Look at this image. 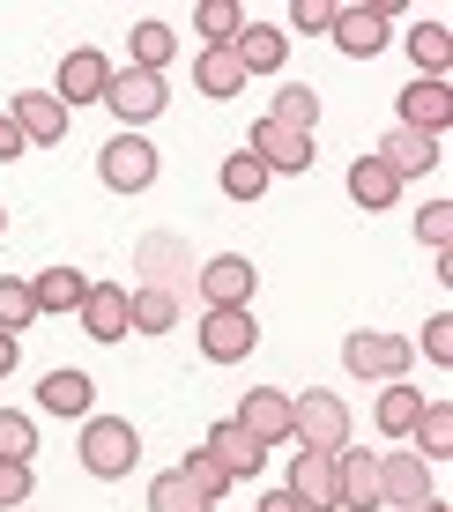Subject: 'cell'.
<instances>
[{"instance_id": "1", "label": "cell", "mask_w": 453, "mask_h": 512, "mask_svg": "<svg viewBox=\"0 0 453 512\" xmlns=\"http://www.w3.org/2000/svg\"><path fill=\"white\" fill-rule=\"evenodd\" d=\"M290 446L298 453H342L350 446V409H342V394H320V386L290 394Z\"/></svg>"}, {"instance_id": "2", "label": "cell", "mask_w": 453, "mask_h": 512, "mask_svg": "<svg viewBox=\"0 0 453 512\" xmlns=\"http://www.w3.org/2000/svg\"><path fill=\"white\" fill-rule=\"evenodd\" d=\"M134 461H142V431H134L127 416H82V468H90L97 483L134 475Z\"/></svg>"}, {"instance_id": "3", "label": "cell", "mask_w": 453, "mask_h": 512, "mask_svg": "<svg viewBox=\"0 0 453 512\" xmlns=\"http://www.w3.org/2000/svg\"><path fill=\"white\" fill-rule=\"evenodd\" d=\"M342 364H350L357 379H402L409 364H416V342L409 334H350V342H342Z\"/></svg>"}, {"instance_id": "4", "label": "cell", "mask_w": 453, "mask_h": 512, "mask_svg": "<svg viewBox=\"0 0 453 512\" xmlns=\"http://www.w3.org/2000/svg\"><path fill=\"white\" fill-rule=\"evenodd\" d=\"M104 104L119 112V134H134V127H149V119L171 104V90H164V75H142V67H119V75H112V90H104Z\"/></svg>"}, {"instance_id": "5", "label": "cell", "mask_w": 453, "mask_h": 512, "mask_svg": "<svg viewBox=\"0 0 453 512\" xmlns=\"http://www.w3.org/2000/svg\"><path fill=\"white\" fill-rule=\"evenodd\" d=\"M253 349H260L253 305H231V312H201V357H208V364H246Z\"/></svg>"}, {"instance_id": "6", "label": "cell", "mask_w": 453, "mask_h": 512, "mask_svg": "<svg viewBox=\"0 0 453 512\" xmlns=\"http://www.w3.org/2000/svg\"><path fill=\"white\" fill-rule=\"evenodd\" d=\"M97 179L112 186V193L156 186V149H149L142 134H112V141H104V156H97Z\"/></svg>"}, {"instance_id": "7", "label": "cell", "mask_w": 453, "mask_h": 512, "mask_svg": "<svg viewBox=\"0 0 453 512\" xmlns=\"http://www.w3.org/2000/svg\"><path fill=\"white\" fill-rule=\"evenodd\" d=\"M112 75H119V67L104 60L97 45H75V52L60 60V90H52V97H60L67 112H75V104H104V90H112Z\"/></svg>"}, {"instance_id": "8", "label": "cell", "mask_w": 453, "mask_h": 512, "mask_svg": "<svg viewBox=\"0 0 453 512\" xmlns=\"http://www.w3.org/2000/svg\"><path fill=\"white\" fill-rule=\"evenodd\" d=\"M194 282H201L208 312H231V305H253V282H260V268H253L246 253H216Z\"/></svg>"}, {"instance_id": "9", "label": "cell", "mask_w": 453, "mask_h": 512, "mask_svg": "<svg viewBox=\"0 0 453 512\" xmlns=\"http://www.w3.org/2000/svg\"><path fill=\"white\" fill-rule=\"evenodd\" d=\"M208 461H216L223 475H231V483H238V475H260V468H268V446H260V438L246 431V423H238V416H223L216 423V431H208Z\"/></svg>"}, {"instance_id": "10", "label": "cell", "mask_w": 453, "mask_h": 512, "mask_svg": "<svg viewBox=\"0 0 453 512\" xmlns=\"http://www.w3.org/2000/svg\"><path fill=\"white\" fill-rule=\"evenodd\" d=\"M246 149L260 156V164H268V179H275V171H290V179H305V171H312V134H298V127H275V119H260Z\"/></svg>"}, {"instance_id": "11", "label": "cell", "mask_w": 453, "mask_h": 512, "mask_svg": "<svg viewBox=\"0 0 453 512\" xmlns=\"http://www.w3.org/2000/svg\"><path fill=\"white\" fill-rule=\"evenodd\" d=\"M335 512H379V453H335Z\"/></svg>"}, {"instance_id": "12", "label": "cell", "mask_w": 453, "mask_h": 512, "mask_svg": "<svg viewBox=\"0 0 453 512\" xmlns=\"http://www.w3.org/2000/svg\"><path fill=\"white\" fill-rule=\"evenodd\" d=\"M431 498V461L416 453H379V505H424Z\"/></svg>"}, {"instance_id": "13", "label": "cell", "mask_w": 453, "mask_h": 512, "mask_svg": "<svg viewBox=\"0 0 453 512\" xmlns=\"http://www.w3.org/2000/svg\"><path fill=\"white\" fill-rule=\"evenodd\" d=\"M75 320H82L90 342H127V282H90Z\"/></svg>"}, {"instance_id": "14", "label": "cell", "mask_w": 453, "mask_h": 512, "mask_svg": "<svg viewBox=\"0 0 453 512\" xmlns=\"http://www.w3.org/2000/svg\"><path fill=\"white\" fill-rule=\"evenodd\" d=\"M231 52H238V67H246V82L253 75H275V67L290 60V30L283 23H238Z\"/></svg>"}, {"instance_id": "15", "label": "cell", "mask_w": 453, "mask_h": 512, "mask_svg": "<svg viewBox=\"0 0 453 512\" xmlns=\"http://www.w3.org/2000/svg\"><path fill=\"white\" fill-rule=\"evenodd\" d=\"M8 119L23 127V141H38V149H52V141H67V104L52 90H23L8 104Z\"/></svg>"}, {"instance_id": "16", "label": "cell", "mask_w": 453, "mask_h": 512, "mask_svg": "<svg viewBox=\"0 0 453 512\" xmlns=\"http://www.w3.org/2000/svg\"><path fill=\"white\" fill-rule=\"evenodd\" d=\"M238 423H246L260 446H290V394L283 386H253V394L238 401Z\"/></svg>"}, {"instance_id": "17", "label": "cell", "mask_w": 453, "mask_h": 512, "mask_svg": "<svg viewBox=\"0 0 453 512\" xmlns=\"http://www.w3.org/2000/svg\"><path fill=\"white\" fill-rule=\"evenodd\" d=\"M372 156L394 171V186H409V179H424V171L439 164V141H431V134H409V127H394V134L379 141Z\"/></svg>"}, {"instance_id": "18", "label": "cell", "mask_w": 453, "mask_h": 512, "mask_svg": "<svg viewBox=\"0 0 453 512\" xmlns=\"http://www.w3.org/2000/svg\"><path fill=\"white\" fill-rule=\"evenodd\" d=\"M446 119H453V90H446V82H409V90H402V127H409V134H431V141H439Z\"/></svg>"}, {"instance_id": "19", "label": "cell", "mask_w": 453, "mask_h": 512, "mask_svg": "<svg viewBox=\"0 0 453 512\" xmlns=\"http://www.w3.org/2000/svg\"><path fill=\"white\" fill-rule=\"evenodd\" d=\"M194 90L201 97H246V67L231 45H201L194 52Z\"/></svg>"}, {"instance_id": "20", "label": "cell", "mask_w": 453, "mask_h": 512, "mask_svg": "<svg viewBox=\"0 0 453 512\" xmlns=\"http://www.w3.org/2000/svg\"><path fill=\"white\" fill-rule=\"evenodd\" d=\"M290 498L305 512H335V453H298L290 468Z\"/></svg>"}, {"instance_id": "21", "label": "cell", "mask_w": 453, "mask_h": 512, "mask_svg": "<svg viewBox=\"0 0 453 512\" xmlns=\"http://www.w3.org/2000/svg\"><path fill=\"white\" fill-rule=\"evenodd\" d=\"M327 38L350 52V60H372V52L387 45V15L379 8H335V30H327Z\"/></svg>"}, {"instance_id": "22", "label": "cell", "mask_w": 453, "mask_h": 512, "mask_svg": "<svg viewBox=\"0 0 453 512\" xmlns=\"http://www.w3.org/2000/svg\"><path fill=\"white\" fill-rule=\"evenodd\" d=\"M409 60H416V82H446V60H453V30L439 23V15L409 30Z\"/></svg>"}, {"instance_id": "23", "label": "cell", "mask_w": 453, "mask_h": 512, "mask_svg": "<svg viewBox=\"0 0 453 512\" xmlns=\"http://www.w3.org/2000/svg\"><path fill=\"white\" fill-rule=\"evenodd\" d=\"M30 297H38V312H82L90 275H82V268H45L38 282H30Z\"/></svg>"}, {"instance_id": "24", "label": "cell", "mask_w": 453, "mask_h": 512, "mask_svg": "<svg viewBox=\"0 0 453 512\" xmlns=\"http://www.w3.org/2000/svg\"><path fill=\"white\" fill-rule=\"evenodd\" d=\"M127 327L134 334H171V327H179V297L156 290V282H149V290H127Z\"/></svg>"}, {"instance_id": "25", "label": "cell", "mask_w": 453, "mask_h": 512, "mask_svg": "<svg viewBox=\"0 0 453 512\" xmlns=\"http://www.w3.org/2000/svg\"><path fill=\"white\" fill-rule=\"evenodd\" d=\"M171 52H179L171 23H134V38H127V67H142V75H164Z\"/></svg>"}, {"instance_id": "26", "label": "cell", "mask_w": 453, "mask_h": 512, "mask_svg": "<svg viewBox=\"0 0 453 512\" xmlns=\"http://www.w3.org/2000/svg\"><path fill=\"white\" fill-rule=\"evenodd\" d=\"M409 438H416V461H446L453 453V401H424Z\"/></svg>"}, {"instance_id": "27", "label": "cell", "mask_w": 453, "mask_h": 512, "mask_svg": "<svg viewBox=\"0 0 453 512\" xmlns=\"http://www.w3.org/2000/svg\"><path fill=\"white\" fill-rule=\"evenodd\" d=\"M38 409L45 416H90V379H82V372H45Z\"/></svg>"}, {"instance_id": "28", "label": "cell", "mask_w": 453, "mask_h": 512, "mask_svg": "<svg viewBox=\"0 0 453 512\" xmlns=\"http://www.w3.org/2000/svg\"><path fill=\"white\" fill-rule=\"evenodd\" d=\"M379 431L387 438H409L416 431V416H424V394H416V386H402V379H387V394H379Z\"/></svg>"}, {"instance_id": "29", "label": "cell", "mask_w": 453, "mask_h": 512, "mask_svg": "<svg viewBox=\"0 0 453 512\" xmlns=\"http://www.w3.org/2000/svg\"><path fill=\"white\" fill-rule=\"evenodd\" d=\"M394 193H402V186H394V171L379 164V156H357V164H350V201L357 208H394Z\"/></svg>"}, {"instance_id": "30", "label": "cell", "mask_w": 453, "mask_h": 512, "mask_svg": "<svg viewBox=\"0 0 453 512\" xmlns=\"http://www.w3.org/2000/svg\"><path fill=\"white\" fill-rule=\"evenodd\" d=\"M149 512H216V505H208V498H201L194 483H186L179 468H164V475L149 483Z\"/></svg>"}, {"instance_id": "31", "label": "cell", "mask_w": 453, "mask_h": 512, "mask_svg": "<svg viewBox=\"0 0 453 512\" xmlns=\"http://www.w3.org/2000/svg\"><path fill=\"white\" fill-rule=\"evenodd\" d=\"M223 193H231V201H260V193H268V164H260L253 149L223 156Z\"/></svg>"}, {"instance_id": "32", "label": "cell", "mask_w": 453, "mask_h": 512, "mask_svg": "<svg viewBox=\"0 0 453 512\" xmlns=\"http://www.w3.org/2000/svg\"><path fill=\"white\" fill-rule=\"evenodd\" d=\"M268 119H275V127H298V134H312V119H320V97H312L305 82H290V90H275Z\"/></svg>"}, {"instance_id": "33", "label": "cell", "mask_w": 453, "mask_h": 512, "mask_svg": "<svg viewBox=\"0 0 453 512\" xmlns=\"http://www.w3.org/2000/svg\"><path fill=\"white\" fill-rule=\"evenodd\" d=\"M30 320H38V297H30V282L0 275V334H23Z\"/></svg>"}, {"instance_id": "34", "label": "cell", "mask_w": 453, "mask_h": 512, "mask_svg": "<svg viewBox=\"0 0 453 512\" xmlns=\"http://www.w3.org/2000/svg\"><path fill=\"white\" fill-rule=\"evenodd\" d=\"M38 453V423L23 409H0V461H30Z\"/></svg>"}, {"instance_id": "35", "label": "cell", "mask_w": 453, "mask_h": 512, "mask_svg": "<svg viewBox=\"0 0 453 512\" xmlns=\"http://www.w3.org/2000/svg\"><path fill=\"white\" fill-rule=\"evenodd\" d=\"M238 23H246V15H238L231 0H201V15H194V30H201L208 45H231V38H238Z\"/></svg>"}, {"instance_id": "36", "label": "cell", "mask_w": 453, "mask_h": 512, "mask_svg": "<svg viewBox=\"0 0 453 512\" xmlns=\"http://www.w3.org/2000/svg\"><path fill=\"white\" fill-rule=\"evenodd\" d=\"M179 475H186V483L201 490L208 505H223V490H231V475H223L216 461H208V453H186V461H179Z\"/></svg>"}, {"instance_id": "37", "label": "cell", "mask_w": 453, "mask_h": 512, "mask_svg": "<svg viewBox=\"0 0 453 512\" xmlns=\"http://www.w3.org/2000/svg\"><path fill=\"white\" fill-rule=\"evenodd\" d=\"M416 238H424L431 253H446V245H453V201H431L424 216H416Z\"/></svg>"}, {"instance_id": "38", "label": "cell", "mask_w": 453, "mask_h": 512, "mask_svg": "<svg viewBox=\"0 0 453 512\" xmlns=\"http://www.w3.org/2000/svg\"><path fill=\"white\" fill-rule=\"evenodd\" d=\"M30 505V461H0V512Z\"/></svg>"}, {"instance_id": "39", "label": "cell", "mask_w": 453, "mask_h": 512, "mask_svg": "<svg viewBox=\"0 0 453 512\" xmlns=\"http://www.w3.org/2000/svg\"><path fill=\"white\" fill-rule=\"evenodd\" d=\"M290 30H312V38H327V30H335V8H327V0H290Z\"/></svg>"}, {"instance_id": "40", "label": "cell", "mask_w": 453, "mask_h": 512, "mask_svg": "<svg viewBox=\"0 0 453 512\" xmlns=\"http://www.w3.org/2000/svg\"><path fill=\"white\" fill-rule=\"evenodd\" d=\"M424 357L453 364V312H431V320H424Z\"/></svg>"}, {"instance_id": "41", "label": "cell", "mask_w": 453, "mask_h": 512, "mask_svg": "<svg viewBox=\"0 0 453 512\" xmlns=\"http://www.w3.org/2000/svg\"><path fill=\"white\" fill-rule=\"evenodd\" d=\"M142 268H149V275H164L156 290H171V268H179V245H171V238H149V245H142Z\"/></svg>"}, {"instance_id": "42", "label": "cell", "mask_w": 453, "mask_h": 512, "mask_svg": "<svg viewBox=\"0 0 453 512\" xmlns=\"http://www.w3.org/2000/svg\"><path fill=\"white\" fill-rule=\"evenodd\" d=\"M23 149H30V141H23V127H15V119L0 112V164H8V156H23Z\"/></svg>"}, {"instance_id": "43", "label": "cell", "mask_w": 453, "mask_h": 512, "mask_svg": "<svg viewBox=\"0 0 453 512\" xmlns=\"http://www.w3.org/2000/svg\"><path fill=\"white\" fill-rule=\"evenodd\" d=\"M253 512H305V505H298V498H290V490H275V498H260Z\"/></svg>"}, {"instance_id": "44", "label": "cell", "mask_w": 453, "mask_h": 512, "mask_svg": "<svg viewBox=\"0 0 453 512\" xmlns=\"http://www.w3.org/2000/svg\"><path fill=\"white\" fill-rule=\"evenodd\" d=\"M15 357H23V342H15V334H0V379L15 372Z\"/></svg>"}, {"instance_id": "45", "label": "cell", "mask_w": 453, "mask_h": 512, "mask_svg": "<svg viewBox=\"0 0 453 512\" xmlns=\"http://www.w3.org/2000/svg\"><path fill=\"white\" fill-rule=\"evenodd\" d=\"M409 512H453V505L446 498H424V505H409Z\"/></svg>"}, {"instance_id": "46", "label": "cell", "mask_w": 453, "mask_h": 512, "mask_svg": "<svg viewBox=\"0 0 453 512\" xmlns=\"http://www.w3.org/2000/svg\"><path fill=\"white\" fill-rule=\"evenodd\" d=\"M0 231H8V216H0Z\"/></svg>"}]
</instances>
